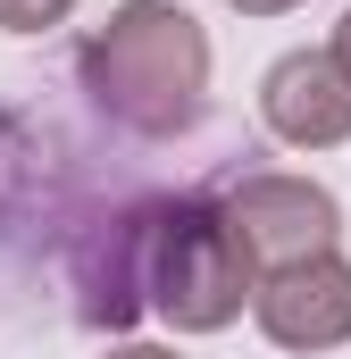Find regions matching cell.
Instances as JSON below:
<instances>
[{"mask_svg": "<svg viewBox=\"0 0 351 359\" xmlns=\"http://www.w3.org/2000/svg\"><path fill=\"white\" fill-rule=\"evenodd\" d=\"M76 84L109 126L143 142H176L209 109V34L176 0H126L76 50Z\"/></svg>", "mask_w": 351, "mask_h": 359, "instance_id": "6da1fadb", "label": "cell"}, {"mask_svg": "<svg viewBox=\"0 0 351 359\" xmlns=\"http://www.w3.org/2000/svg\"><path fill=\"white\" fill-rule=\"evenodd\" d=\"M243 301H260V268L243 259L226 209L209 192L159 201V226H151V309L176 334H218V326L243 318Z\"/></svg>", "mask_w": 351, "mask_h": 359, "instance_id": "7a4b0ae2", "label": "cell"}, {"mask_svg": "<svg viewBox=\"0 0 351 359\" xmlns=\"http://www.w3.org/2000/svg\"><path fill=\"white\" fill-rule=\"evenodd\" d=\"M218 209H226V226H234V243H243V259L260 276L276 268H301V259H326L335 251V234H343V209H335V192L310 176H234L218 192Z\"/></svg>", "mask_w": 351, "mask_h": 359, "instance_id": "3957f363", "label": "cell"}, {"mask_svg": "<svg viewBox=\"0 0 351 359\" xmlns=\"http://www.w3.org/2000/svg\"><path fill=\"white\" fill-rule=\"evenodd\" d=\"M151 226H159V201H117L109 217L76 226V318L92 334H126L143 309H151Z\"/></svg>", "mask_w": 351, "mask_h": 359, "instance_id": "277c9868", "label": "cell"}, {"mask_svg": "<svg viewBox=\"0 0 351 359\" xmlns=\"http://www.w3.org/2000/svg\"><path fill=\"white\" fill-rule=\"evenodd\" d=\"M260 117L293 151H335L351 134V76L335 50H284L260 76Z\"/></svg>", "mask_w": 351, "mask_h": 359, "instance_id": "5b68a950", "label": "cell"}, {"mask_svg": "<svg viewBox=\"0 0 351 359\" xmlns=\"http://www.w3.org/2000/svg\"><path fill=\"white\" fill-rule=\"evenodd\" d=\"M260 334L276 351H335L351 343V259H301V268L260 276Z\"/></svg>", "mask_w": 351, "mask_h": 359, "instance_id": "8992f818", "label": "cell"}, {"mask_svg": "<svg viewBox=\"0 0 351 359\" xmlns=\"http://www.w3.org/2000/svg\"><path fill=\"white\" fill-rule=\"evenodd\" d=\"M67 8H76V0H0V25H8V34H51Z\"/></svg>", "mask_w": 351, "mask_h": 359, "instance_id": "52a82bcc", "label": "cell"}, {"mask_svg": "<svg viewBox=\"0 0 351 359\" xmlns=\"http://www.w3.org/2000/svg\"><path fill=\"white\" fill-rule=\"evenodd\" d=\"M226 8H243V17H284V8H301V0H226Z\"/></svg>", "mask_w": 351, "mask_h": 359, "instance_id": "ba28073f", "label": "cell"}, {"mask_svg": "<svg viewBox=\"0 0 351 359\" xmlns=\"http://www.w3.org/2000/svg\"><path fill=\"white\" fill-rule=\"evenodd\" d=\"M335 59H343V76H351V8H343V25H335V42H326Z\"/></svg>", "mask_w": 351, "mask_h": 359, "instance_id": "9c48e42d", "label": "cell"}, {"mask_svg": "<svg viewBox=\"0 0 351 359\" xmlns=\"http://www.w3.org/2000/svg\"><path fill=\"white\" fill-rule=\"evenodd\" d=\"M109 359H176V351H159V343H117Z\"/></svg>", "mask_w": 351, "mask_h": 359, "instance_id": "30bf717a", "label": "cell"}, {"mask_svg": "<svg viewBox=\"0 0 351 359\" xmlns=\"http://www.w3.org/2000/svg\"><path fill=\"white\" fill-rule=\"evenodd\" d=\"M8 159H17V126L0 117V184H8Z\"/></svg>", "mask_w": 351, "mask_h": 359, "instance_id": "8fae6325", "label": "cell"}]
</instances>
